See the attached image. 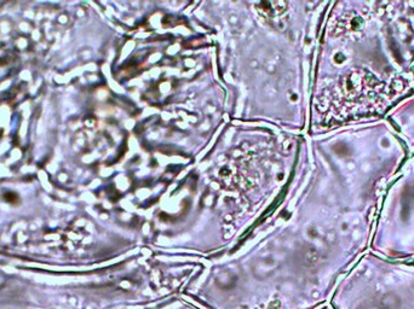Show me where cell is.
Here are the masks:
<instances>
[{
  "label": "cell",
  "instance_id": "1",
  "mask_svg": "<svg viewBox=\"0 0 414 309\" xmlns=\"http://www.w3.org/2000/svg\"><path fill=\"white\" fill-rule=\"evenodd\" d=\"M362 309H396V308H395L391 299H362Z\"/></svg>",
  "mask_w": 414,
  "mask_h": 309
}]
</instances>
